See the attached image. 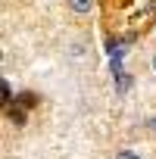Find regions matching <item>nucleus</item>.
I'll return each instance as SVG.
<instances>
[{
    "instance_id": "7ed1b4c3",
    "label": "nucleus",
    "mask_w": 156,
    "mask_h": 159,
    "mask_svg": "<svg viewBox=\"0 0 156 159\" xmlns=\"http://www.w3.org/2000/svg\"><path fill=\"white\" fill-rule=\"evenodd\" d=\"M116 159H140V156H137V153H134V150H122V153H119V156H116Z\"/></svg>"
},
{
    "instance_id": "f257e3e1",
    "label": "nucleus",
    "mask_w": 156,
    "mask_h": 159,
    "mask_svg": "<svg viewBox=\"0 0 156 159\" xmlns=\"http://www.w3.org/2000/svg\"><path fill=\"white\" fill-rule=\"evenodd\" d=\"M69 3H72V10H75V13H81V16L94 10V0H69Z\"/></svg>"
},
{
    "instance_id": "f03ea898",
    "label": "nucleus",
    "mask_w": 156,
    "mask_h": 159,
    "mask_svg": "<svg viewBox=\"0 0 156 159\" xmlns=\"http://www.w3.org/2000/svg\"><path fill=\"white\" fill-rule=\"evenodd\" d=\"M131 84H134V78H131V75H119V94H128Z\"/></svg>"
},
{
    "instance_id": "20e7f679",
    "label": "nucleus",
    "mask_w": 156,
    "mask_h": 159,
    "mask_svg": "<svg viewBox=\"0 0 156 159\" xmlns=\"http://www.w3.org/2000/svg\"><path fill=\"white\" fill-rule=\"evenodd\" d=\"M150 128H153V131H156V119H153V122H150Z\"/></svg>"
},
{
    "instance_id": "39448f33",
    "label": "nucleus",
    "mask_w": 156,
    "mask_h": 159,
    "mask_svg": "<svg viewBox=\"0 0 156 159\" xmlns=\"http://www.w3.org/2000/svg\"><path fill=\"white\" fill-rule=\"evenodd\" d=\"M153 69H156V56H153Z\"/></svg>"
}]
</instances>
